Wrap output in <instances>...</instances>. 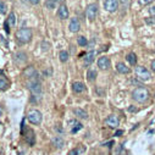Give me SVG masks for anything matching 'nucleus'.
I'll return each mask as SVG.
<instances>
[{
    "instance_id": "f257e3e1",
    "label": "nucleus",
    "mask_w": 155,
    "mask_h": 155,
    "mask_svg": "<svg viewBox=\"0 0 155 155\" xmlns=\"http://www.w3.org/2000/svg\"><path fill=\"white\" fill-rule=\"evenodd\" d=\"M149 97H150V93H149V91H148L145 87H138V88H136V89L132 92V98H133V100H136V101H138V103H144V101H147V100L149 99Z\"/></svg>"
},
{
    "instance_id": "f03ea898",
    "label": "nucleus",
    "mask_w": 155,
    "mask_h": 155,
    "mask_svg": "<svg viewBox=\"0 0 155 155\" xmlns=\"http://www.w3.org/2000/svg\"><path fill=\"white\" fill-rule=\"evenodd\" d=\"M16 38H17V41H18L20 44H26V43L31 42V39H32V29L27 28V27L20 28L16 32Z\"/></svg>"
},
{
    "instance_id": "7ed1b4c3",
    "label": "nucleus",
    "mask_w": 155,
    "mask_h": 155,
    "mask_svg": "<svg viewBox=\"0 0 155 155\" xmlns=\"http://www.w3.org/2000/svg\"><path fill=\"white\" fill-rule=\"evenodd\" d=\"M27 87H28V89L31 91L32 95L41 97V94H42V84H41L39 81L37 80V77H34V78H32V80H28Z\"/></svg>"
},
{
    "instance_id": "20e7f679",
    "label": "nucleus",
    "mask_w": 155,
    "mask_h": 155,
    "mask_svg": "<svg viewBox=\"0 0 155 155\" xmlns=\"http://www.w3.org/2000/svg\"><path fill=\"white\" fill-rule=\"evenodd\" d=\"M136 76H137V78L142 82H148L151 78V74H150L149 70L145 68L144 66H137L136 67Z\"/></svg>"
},
{
    "instance_id": "39448f33",
    "label": "nucleus",
    "mask_w": 155,
    "mask_h": 155,
    "mask_svg": "<svg viewBox=\"0 0 155 155\" xmlns=\"http://www.w3.org/2000/svg\"><path fill=\"white\" fill-rule=\"evenodd\" d=\"M27 119L31 124L33 125H39L42 122V119H43V116H42V112L41 111H38V110H31L28 114H27Z\"/></svg>"
},
{
    "instance_id": "423d86ee",
    "label": "nucleus",
    "mask_w": 155,
    "mask_h": 155,
    "mask_svg": "<svg viewBox=\"0 0 155 155\" xmlns=\"http://www.w3.org/2000/svg\"><path fill=\"white\" fill-rule=\"evenodd\" d=\"M97 15H98V5L97 4H89L86 9V16L91 21H93V20H95Z\"/></svg>"
},
{
    "instance_id": "0eeeda50",
    "label": "nucleus",
    "mask_w": 155,
    "mask_h": 155,
    "mask_svg": "<svg viewBox=\"0 0 155 155\" xmlns=\"http://www.w3.org/2000/svg\"><path fill=\"white\" fill-rule=\"evenodd\" d=\"M104 8L109 12H115L119 9V0H106L104 3Z\"/></svg>"
},
{
    "instance_id": "6e6552de",
    "label": "nucleus",
    "mask_w": 155,
    "mask_h": 155,
    "mask_svg": "<svg viewBox=\"0 0 155 155\" xmlns=\"http://www.w3.org/2000/svg\"><path fill=\"white\" fill-rule=\"evenodd\" d=\"M105 124L109 127H111V128H116L119 126V124H120V120H119V117L116 115H110V116H107V119L105 120Z\"/></svg>"
},
{
    "instance_id": "1a4fd4ad",
    "label": "nucleus",
    "mask_w": 155,
    "mask_h": 155,
    "mask_svg": "<svg viewBox=\"0 0 155 155\" xmlns=\"http://www.w3.org/2000/svg\"><path fill=\"white\" fill-rule=\"evenodd\" d=\"M110 65H111V62L107 56H101L98 59V67L100 70H107V68H110Z\"/></svg>"
},
{
    "instance_id": "9d476101",
    "label": "nucleus",
    "mask_w": 155,
    "mask_h": 155,
    "mask_svg": "<svg viewBox=\"0 0 155 155\" xmlns=\"http://www.w3.org/2000/svg\"><path fill=\"white\" fill-rule=\"evenodd\" d=\"M68 28H70V31H71L72 33L78 32V31L81 29V23H80L78 18H76V17L71 18V21H70V25H68Z\"/></svg>"
},
{
    "instance_id": "9b49d317",
    "label": "nucleus",
    "mask_w": 155,
    "mask_h": 155,
    "mask_svg": "<svg viewBox=\"0 0 155 155\" xmlns=\"http://www.w3.org/2000/svg\"><path fill=\"white\" fill-rule=\"evenodd\" d=\"M23 76L27 77L28 80H32V78H34V77H38V73H37V71H35V68L33 66H28L27 68H25Z\"/></svg>"
},
{
    "instance_id": "f8f14e48",
    "label": "nucleus",
    "mask_w": 155,
    "mask_h": 155,
    "mask_svg": "<svg viewBox=\"0 0 155 155\" xmlns=\"http://www.w3.org/2000/svg\"><path fill=\"white\" fill-rule=\"evenodd\" d=\"M58 17L61 18V20H65V18L68 17V9L65 4L60 5V8L58 9Z\"/></svg>"
},
{
    "instance_id": "ddd939ff",
    "label": "nucleus",
    "mask_w": 155,
    "mask_h": 155,
    "mask_svg": "<svg viewBox=\"0 0 155 155\" xmlns=\"http://www.w3.org/2000/svg\"><path fill=\"white\" fill-rule=\"evenodd\" d=\"M72 89H73L74 93H82V92L86 91V86L82 82H74L72 84Z\"/></svg>"
},
{
    "instance_id": "4468645a",
    "label": "nucleus",
    "mask_w": 155,
    "mask_h": 155,
    "mask_svg": "<svg viewBox=\"0 0 155 155\" xmlns=\"http://www.w3.org/2000/svg\"><path fill=\"white\" fill-rule=\"evenodd\" d=\"M94 58H95V53H94V51L87 53L86 56H84V65H86V66H89V65L94 61Z\"/></svg>"
},
{
    "instance_id": "2eb2a0df",
    "label": "nucleus",
    "mask_w": 155,
    "mask_h": 155,
    "mask_svg": "<svg viewBox=\"0 0 155 155\" xmlns=\"http://www.w3.org/2000/svg\"><path fill=\"white\" fill-rule=\"evenodd\" d=\"M70 125H72L71 127V133H77V132H78L80 130H82V124H80V122H77V121H70Z\"/></svg>"
},
{
    "instance_id": "dca6fc26",
    "label": "nucleus",
    "mask_w": 155,
    "mask_h": 155,
    "mask_svg": "<svg viewBox=\"0 0 155 155\" xmlns=\"http://www.w3.org/2000/svg\"><path fill=\"white\" fill-rule=\"evenodd\" d=\"M116 70H117V72L122 73V74H126L130 72V67H127L124 62H119L117 65H116Z\"/></svg>"
},
{
    "instance_id": "f3484780",
    "label": "nucleus",
    "mask_w": 155,
    "mask_h": 155,
    "mask_svg": "<svg viewBox=\"0 0 155 155\" xmlns=\"http://www.w3.org/2000/svg\"><path fill=\"white\" fill-rule=\"evenodd\" d=\"M73 114L77 116V117H80V119H87V117H88V114H87L84 110L80 109V107L74 109V110H73Z\"/></svg>"
},
{
    "instance_id": "a211bd4d",
    "label": "nucleus",
    "mask_w": 155,
    "mask_h": 155,
    "mask_svg": "<svg viewBox=\"0 0 155 155\" xmlns=\"http://www.w3.org/2000/svg\"><path fill=\"white\" fill-rule=\"evenodd\" d=\"M53 144H54L58 149H61V148L65 145V140H64L61 137H58V136H56V137L53 138Z\"/></svg>"
},
{
    "instance_id": "6ab92c4d",
    "label": "nucleus",
    "mask_w": 155,
    "mask_h": 155,
    "mask_svg": "<svg viewBox=\"0 0 155 155\" xmlns=\"http://www.w3.org/2000/svg\"><path fill=\"white\" fill-rule=\"evenodd\" d=\"M27 60V54L26 53H22V51H20V53H17V54H15V61L16 62H25Z\"/></svg>"
},
{
    "instance_id": "aec40b11",
    "label": "nucleus",
    "mask_w": 155,
    "mask_h": 155,
    "mask_svg": "<svg viewBox=\"0 0 155 155\" xmlns=\"http://www.w3.org/2000/svg\"><path fill=\"white\" fill-rule=\"evenodd\" d=\"M126 60L128 61V64H130L131 66H133V65L137 64V55H136L134 53H130V54H127Z\"/></svg>"
},
{
    "instance_id": "412c9836",
    "label": "nucleus",
    "mask_w": 155,
    "mask_h": 155,
    "mask_svg": "<svg viewBox=\"0 0 155 155\" xmlns=\"http://www.w3.org/2000/svg\"><path fill=\"white\" fill-rule=\"evenodd\" d=\"M58 2H64V0H47L45 2V6H47V9H54L55 6H56V4H58Z\"/></svg>"
},
{
    "instance_id": "4be33fe9",
    "label": "nucleus",
    "mask_w": 155,
    "mask_h": 155,
    "mask_svg": "<svg viewBox=\"0 0 155 155\" xmlns=\"http://www.w3.org/2000/svg\"><path fill=\"white\" fill-rule=\"evenodd\" d=\"M87 78H88V81H94L95 78H97V71L95 70H88V72H87Z\"/></svg>"
},
{
    "instance_id": "5701e85b",
    "label": "nucleus",
    "mask_w": 155,
    "mask_h": 155,
    "mask_svg": "<svg viewBox=\"0 0 155 155\" xmlns=\"http://www.w3.org/2000/svg\"><path fill=\"white\" fill-rule=\"evenodd\" d=\"M9 87V83L6 81V78H4L3 76H0V91H5Z\"/></svg>"
},
{
    "instance_id": "b1692460",
    "label": "nucleus",
    "mask_w": 155,
    "mask_h": 155,
    "mask_svg": "<svg viewBox=\"0 0 155 155\" xmlns=\"http://www.w3.org/2000/svg\"><path fill=\"white\" fill-rule=\"evenodd\" d=\"M77 43H78V45H81V47H86V45L88 44V41H87L86 37L80 35L78 38H77Z\"/></svg>"
},
{
    "instance_id": "393cba45",
    "label": "nucleus",
    "mask_w": 155,
    "mask_h": 155,
    "mask_svg": "<svg viewBox=\"0 0 155 155\" xmlns=\"http://www.w3.org/2000/svg\"><path fill=\"white\" fill-rule=\"evenodd\" d=\"M59 58H60V61L61 62H66L68 60V53L66 50H61L60 54H59Z\"/></svg>"
},
{
    "instance_id": "a878e982",
    "label": "nucleus",
    "mask_w": 155,
    "mask_h": 155,
    "mask_svg": "<svg viewBox=\"0 0 155 155\" xmlns=\"http://www.w3.org/2000/svg\"><path fill=\"white\" fill-rule=\"evenodd\" d=\"M119 4L121 5V8L124 10L128 9L130 8V4H131V0H119Z\"/></svg>"
},
{
    "instance_id": "bb28decb",
    "label": "nucleus",
    "mask_w": 155,
    "mask_h": 155,
    "mask_svg": "<svg viewBox=\"0 0 155 155\" xmlns=\"http://www.w3.org/2000/svg\"><path fill=\"white\" fill-rule=\"evenodd\" d=\"M8 23L9 25H11V26H14L15 25V22H16V16H15V14L14 12H11L10 15H9V17H8Z\"/></svg>"
},
{
    "instance_id": "cd10ccee",
    "label": "nucleus",
    "mask_w": 155,
    "mask_h": 155,
    "mask_svg": "<svg viewBox=\"0 0 155 155\" xmlns=\"http://www.w3.org/2000/svg\"><path fill=\"white\" fill-rule=\"evenodd\" d=\"M28 133H29V136L27 137V142H28L31 145H33V144H34V133H33L32 130H28Z\"/></svg>"
},
{
    "instance_id": "c85d7f7f",
    "label": "nucleus",
    "mask_w": 155,
    "mask_h": 155,
    "mask_svg": "<svg viewBox=\"0 0 155 155\" xmlns=\"http://www.w3.org/2000/svg\"><path fill=\"white\" fill-rule=\"evenodd\" d=\"M82 151H84V148H83V147H82V148H77V149L71 150V151H70V155H78V154L82 153Z\"/></svg>"
},
{
    "instance_id": "c756f323",
    "label": "nucleus",
    "mask_w": 155,
    "mask_h": 155,
    "mask_svg": "<svg viewBox=\"0 0 155 155\" xmlns=\"http://www.w3.org/2000/svg\"><path fill=\"white\" fill-rule=\"evenodd\" d=\"M6 10H8V6H6V4L5 3H3V2H0V14H5L6 12Z\"/></svg>"
},
{
    "instance_id": "7c9ffc66",
    "label": "nucleus",
    "mask_w": 155,
    "mask_h": 155,
    "mask_svg": "<svg viewBox=\"0 0 155 155\" xmlns=\"http://www.w3.org/2000/svg\"><path fill=\"white\" fill-rule=\"evenodd\" d=\"M151 2H154V0H138V3H139V5H148V4H150Z\"/></svg>"
},
{
    "instance_id": "2f4dec72",
    "label": "nucleus",
    "mask_w": 155,
    "mask_h": 155,
    "mask_svg": "<svg viewBox=\"0 0 155 155\" xmlns=\"http://www.w3.org/2000/svg\"><path fill=\"white\" fill-rule=\"evenodd\" d=\"M42 47H43V50L45 51V50H49L50 44H49V43H47V42H43V43H42Z\"/></svg>"
},
{
    "instance_id": "473e14b6",
    "label": "nucleus",
    "mask_w": 155,
    "mask_h": 155,
    "mask_svg": "<svg viewBox=\"0 0 155 155\" xmlns=\"http://www.w3.org/2000/svg\"><path fill=\"white\" fill-rule=\"evenodd\" d=\"M4 29H5V32H6L8 34L10 33V28H9V23H8V21L4 23Z\"/></svg>"
},
{
    "instance_id": "72a5a7b5",
    "label": "nucleus",
    "mask_w": 155,
    "mask_h": 155,
    "mask_svg": "<svg viewBox=\"0 0 155 155\" xmlns=\"http://www.w3.org/2000/svg\"><path fill=\"white\" fill-rule=\"evenodd\" d=\"M149 12H150V15H151V16H155V5H154V6H151V8L149 9Z\"/></svg>"
},
{
    "instance_id": "f704fd0d",
    "label": "nucleus",
    "mask_w": 155,
    "mask_h": 155,
    "mask_svg": "<svg viewBox=\"0 0 155 155\" xmlns=\"http://www.w3.org/2000/svg\"><path fill=\"white\" fill-rule=\"evenodd\" d=\"M150 67H151V70L155 72V60H153V61H151V65H150Z\"/></svg>"
},
{
    "instance_id": "c9c22d12",
    "label": "nucleus",
    "mask_w": 155,
    "mask_h": 155,
    "mask_svg": "<svg viewBox=\"0 0 155 155\" xmlns=\"http://www.w3.org/2000/svg\"><path fill=\"white\" fill-rule=\"evenodd\" d=\"M29 3L33 4V5H37L38 3H39V0H29Z\"/></svg>"
},
{
    "instance_id": "e433bc0d",
    "label": "nucleus",
    "mask_w": 155,
    "mask_h": 155,
    "mask_svg": "<svg viewBox=\"0 0 155 155\" xmlns=\"http://www.w3.org/2000/svg\"><path fill=\"white\" fill-rule=\"evenodd\" d=\"M128 111H131V112H136V111H137V109H136V107H133V106H130V107H128Z\"/></svg>"
},
{
    "instance_id": "4c0bfd02",
    "label": "nucleus",
    "mask_w": 155,
    "mask_h": 155,
    "mask_svg": "<svg viewBox=\"0 0 155 155\" xmlns=\"http://www.w3.org/2000/svg\"><path fill=\"white\" fill-rule=\"evenodd\" d=\"M122 133H124L122 131H117V132H116V133H115V136H121Z\"/></svg>"
},
{
    "instance_id": "58836bf2",
    "label": "nucleus",
    "mask_w": 155,
    "mask_h": 155,
    "mask_svg": "<svg viewBox=\"0 0 155 155\" xmlns=\"http://www.w3.org/2000/svg\"><path fill=\"white\" fill-rule=\"evenodd\" d=\"M153 27H154V28H155V23H154V25H153Z\"/></svg>"
}]
</instances>
